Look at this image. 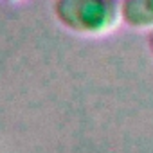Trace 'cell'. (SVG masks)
I'll return each instance as SVG.
<instances>
[{
	"label": "cell",
	"mask_w": 153,
	"mask_h": 153,
	"mask_svg": "<svg viewBox=\"0 0 153 153\" xmlns=\"http://www.w3.org/2000/svg\"><path fill=\"white\" fill-rule=\"evenodd\" d=\"M121 20L131 29H153V0H121Z\"/></svg>",
	"instance_id": "7a4b0ae2"
},
{
	"label": "cell",
	"mask_w": 153,
	"mask_h": 153,
	"mask_svg": "<svg viewBox=\"0 0 153 153\" xmlns=\"http://www.w3.org/2000/svg\"><path fill=\"white\" fill-rule=\"evenodd\" d=\"M146 45H148L149 54L153 56V29H149V31H148V34H146Z\"/></svg>",
	"instance_id": "3957f363"
},
{
	"label": "cell",
	"mask_w": 153,
	"mask_h": 153,
	"mask_svg": "<svg viewBox=\"0 0 153 153\" xmlns=\"http://www.w3.org/2000/svg\"><path fill=\"white\" fill-rule=\"evenodd\" d=\"M52 13L72 33L99 36L121 22V0H52Z\"/></svg>",
	"instance_id": "6da1fadb"
},
{
	"label": "cell",
	"mask_w": 153,
	"mask_h": 153,
	"mask_svg": "<svg viewBox=\"0 0 153 153\" xmlns=\"http://www.w3.org/2000/svg\"><path fill=\"white\" fill-rule=\"evenodd\" d=\"M6 2H15V0H6Z\"/></svg>",
	"instance_id": "277c9868"
}]
</instances>
